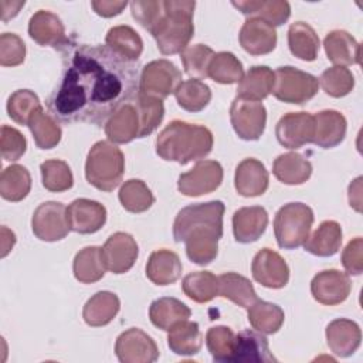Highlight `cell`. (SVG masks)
<instances>
[{
	"mask_svg": "<svg viewBox=\"0 0 363 363\" xmlns=\"http://www.w3.org/2000/svg\"><path fill=\"white\" fill-rule=\"evenodd\" d=\"M65 57L60 84L47 101L50 115L57 121L102 126L136 98L138 65L108 45L82 44Z\"/></svg>",
	"mask_w": 363,
	"mask_h": 363,
	"instance_id": "1",
	"label": "cell"
},
{
	"mask_svg": "<svg viewBox=\"0 0 363 363\" xmlns=\"http://www.w3.org/2000/svg\"><path fill=\"white\" fill-rule=\"evenodd\" d=\"M224 210L223 201L213 200L187 206L177 213L173 238L176 242L186 244V254L191 262L207 265L217 257Z\"/></svg>",
	"mask_w": 363,
	"mask_h": 363,
	"instance_id": "2",
	"label": "cell"
},
{
	"mask_svg": "<svg viewBox=\"0 0 363 363\" xmlns=\"http://www.w3.org/2000/svg\"><path fill=\"white\" fill-rule=\"evenodd\" d=\"M213 149V133L201 125L170 122L156 139V153L169 162L187 164L206 157Z\"/></svg>",
	"mask_w": 363,
	"mask_h": 363,
	"instance_id": "3",
	"label": "cell"
},
{
	"mask_svg": "<svg viewBox=\"0 0 363 363\" xmlns=\"http://www.w3.org/2000/svg\"><path fill=\"white\" fill-rule=\"evenodd\" d=\"M164 13L150 34L163 55L182 54L193 37L194 1H163Z\"/></svg>",
	"mask_w": 363,
	"mask_h": 363,
	"instance_id": "4",
	"label": "cell"
},
{
	"mask_svg": "<svg viewBox=\"0 0 363 363\" xmlns=\"http://www.w3.org/2000/svg\"><path fill=\"white\" fill-rule=\"evenodd\" d=\"M125 157L122 150L111 142H96L86 157L85 177L89 184L102 191H112L122 182Z\"/></svg>",
	"mask_w": 363,
	"mask_h": 363,
	"instance_id": "5",
	"label": "cell"
},
{
	"mask_svg": "<svg viewBox=\"0 0 363 363\" xmlns=\"http://www.w3.org/2000/svg\"><path fill=\"white\" fill-rule=\"evenodd\" d=\"M313 224V211L303 203L282 206L274 218L277 242L284 250H295L306 241Z\"/></svg>",
	"mask_w": 363,
	"mask_h": 363,
	"instance_id": "6",
	"label": "cell"
},
{
	"mask_svg": "<svg viewBox=\"0 0 363 363\" xmlns=\"http://www.w3.org/2000/svg\"><path fill=\"white\" fill-rule=\"evenodd\" d=\"M275 82L272 94L286 104L302 105L312 99L319 89V81L309 72L294 67H279L274 72Z\"/></svg>",
	"mask_w": 363,
	"mask_h": 363,
	"instance_id": "7",
	"label": "cell"
},
{
	"mask_svg": "<svg viewBox=\"0 0 363 363\" xmlns=\"http://www.w3.org/2000/svg\"><path fill=\"white\" fill-rule=\"evenodd\" d=\"M182 84V72L167 60H156L146 64L139 78V94L164 99Z\"/></svg>",
	"mask_w": 363,
	"mask_h": 363,
	"instance_id": "8",
	"label": "cell"
},
{
	"mask_svg": "<svg viewBox=\"0 0 363 363\" xmlns=\"http://www.w3.org/2000/svg\"><path fill=\"white\" fill-rule=\"evenodd\" d=\"M230 119L238 138L257 140L264 133L267 111L261 102L235 96L230 108Z\"/></svg>",
	"mask_w": 363,
	"mask_h": 363,
	"instance_id": "9",
	"label": "cell"
},
{
	"mask_svg": "<svg viewBox=\"0 0 363 363\" xmlns=\"http://www.w3.org/2000/svg\"><path fill=\"white\" fill-rule=\"evenodd\" d=\"M34 235L41 241H58L69 233V221L67 207L58 201H45L40 204L31 220Z\"/></svg>",
	"mask_w": 363,
	"mask_h": 363,
	"instance_id": "10",
	"label": "cell"
},
{
	"mask_svg": "<svg viewBox=\"0 0 363 363\" xmlns=\"http://www.w3.org/2000/svg\"><path fill=\"white\" fill-rule=\"evenodd\" d=\"M221 182V164L216 160H200L191 170L179 176L177 189L184 196L196 197L214 191L220 187Z\"/></svg>",
	"mask_w": 363,
	"mask_h": 363,
	"instance_id": "11",
	"label": "cell"
},
{
	"mask_svg": "<svg viewBox=\"0 0 363 363\" xmlns=\"http://www.w3.org/2000/svg\"><path fill=\"white\" fill-rule=\"evenodd\" d=\"M115 353L122 363H149L159 357L156 343L139 328H130L118 336Z\"/></svg>",
	"mask_w": 363,
	"mask_h": 363,
	"instance_id": "12",
	"label": "cell"
},
{
	"mask_svg": "<svg viewBox=\"0 0 363 363\" xmlns=\"http://www.w3.org/2000/svg\"><path fill=\"white\" fill-rule=\"evenodd\" d=\"M278 142L288 149H299L313 142L315 119L309 112H289L284 115L275 128Z\"/></svg>",
	"mask_w": 363,
	"mask_h": 363,
	"instance_id": "13",
	"label": "cell"
},
{
	"mask_svg": "<svg viewBox=\"0 0 363 363\" xmlns=\"http://www.w3.org/2000/svg\"><path fill=\"white\" fill-rule=\"evenodd\" d=\"M251 272L258 284L272 289L284 288L289 279V268L285 259L269 248H262L255 254Z\"/></svg>",
	"mask_w": 363,
	"mask_h": 363,
	"instance_id": "14",
	"label": "cell"
},
{
	"mask_svg": "<svg viewBox=\"0 0 363 363\" xmlns=\"http://www.w3.org/2000/svg\"><path fill=\"white\" fill-rule=\"evenodd\" d=\"M349 275L337 269H326L316 274L311 282V292L315 301L322 305H339L350 294Z\"/></svg>",
	"mask_w": 363,
	"mask_h": 363,
	"instance_id": "15",
	"label": "cell"
},
{
	"mask_svg": "<svg viewBox=\"0 0 363 363\" xmlns=\"http://www.w3.org/2000/svg\"><path fill=\"white\" fill-rule=\"evenodd\" d=\"M102 258L108 271L113 274L128 272L138 258V244L130 234L115 233L102 247Z\"/></svg>",
	"mask_w": 363,
	"mask_h": 363,
	"instance_id": "16",
	"label": "cell"
},
{
	"mask_svg": "<svg viewBox=\"0 0 363 363\" xmlns=\"http://www.w3.org/2000/svg\"><path fill=\"white\" fill-rule=\"evenodd\" d=\"M30 37L40 45L64 50L69 47V40L65 35V28L61 20L51 11L38 10L28 23Z\"/></svg>",
	"mask_w": 363,
	"mask_h": 363,
	"instance_id": "17",
	"label": "cell"
},
{
	"mask_svg": "<svg viewBox=\"0 0 363 363\" xmlns=\"http://www.w3.org/2000/svg\"><path fill=\"white\" fill-rule=\"evenodd\" d=\"M67 216L72 231L94 234L106 221V208L89 199H77L67 207Z\"/></svg>",
	"mask_w": 363,
	"mask_h": 363,
	"instance_id": "18",
	"label": "cell"
},
{
	"mask_svg": "<svg viewBox=\"0 0 363 363\" xmlns=\"http://www.w3.org/2000/svg\"><path fill=\"white\" fill-rule=\"evenodd\" d=\"M231 362L241 363V362H250V363H269L277 362V359L272 356L269 350L268 339L261 332H255L252 329L241 330L235 335V343H234V352Z\"/></svg>",
	"mask_w": 363,
	"mask_h": 363,
	"instance_id": "19",
	"label": "cell"
},
{
	"mask_svg": "<svg viewBox=\"0 0 363 363\" xmlns=\"http://www.w3.org/2000/svg\"><path fill=\"white\" fill-rule=\"evenodd\" d=\"M240 44L251 55H264L277 45V31L274 26L261 18H247L240 30Z\"/></svg>",
	"mask_w": 363,
	"mask_h": 363,
	"instance_id": "20",
	"label": "cell"
},
{
	"mask_svg": "<svg viewBox=\"0 0 363 363\" xmlns=\"http://www.w3.org/2000/svg\"><path fill=\"white\" fill-rule=\"evenodd\" d=\"M268 225V213L261 206L242 207L233 216V233L235 241L248 244L257 241Z\"/></svg>",
	"mask_w": 363,
	"mask_h": 363,
	"instance_id": "21",
	"label": "cell"
},
{
	"mask_svg": "<svg viewBox=\"0 0 363 363\" xmlns=\"http://www.w3.org/2000/svg\"><path fill=\"white\" fill-rule=\"evenodd\" d=\"M235 190L244 197L261 196L268 189V172L265 166L254 159H244L235 169Z\"/></svg>",
	"mask_w": 363,
	"mask_h": 363,
	"instance_id": "22",
	"label": "cell"
},
{
	"mask_svg": "<svg viewBox=\"0 0 363 363\" xmlns=\"http://www.w3.org/2000/svg\"><path fill=\"white\" fill-rule=\"evenodd\" d=\"M360 328L356 322L349 319H335L326 328V340L329 349L340 356L347 357L360 346Z\"/></svg>",
	"mask_w": 363,
	"mask_h": 363,
	"instance_id": "23",
	"label": "cell"
},
{
	"mask_svg": "<svg viewBox=\"0 0 363 363\" xmlns=\"http://www.w3.org/2000/svg\"><path fill=\"white\" fill-rule=\"evenodd\" d=\"M315 119V135L313 142L322 149H330L337 146L346 136V119L345 116L333 109L320 111L313 115Z\"/></svg>",
	"mask_w": 363,
	"mask_h": 363,
	"instance_id": "24",
	"label": "cell"
},
{
	"mask_svg": "<svg viewBox=\"0 0 363 363\" xmlns=\"http://www.w3.org/2000/svg\"><path fill=\"white\" fill-rule=\"evenodd\" d=\"M323 45L328 60L337 67L360 62V44L347 31H330L325 37Z\"/></svg>",
	"mask_w": 363,
	"mask_h": 363,
	"instance_id": "25",
	"label": "cell"
},
{
	"mask_svg": "<svg viewBox=\"0 0 363 363\" xmlns=\"http://www.w3.org/2000/svg\"><path fill=\"white\" fill-rule=\"evenodd\" d=\"M182 262L176 252L170 250H157L150 254L146 264V277L155 285H170L182 275Z\"/></svg>",
	"mask_w": 363,
	"mask_h": 363,
	"instance_id": "26",
	"label": "cell"
},
{
	"mask_svg": "<svg viewBox=\"0 0 363 363\" xmlns=\"http://www.w3.org/2000/svg\"><path fill=\"white\" fill-rule=\"evenodd\" d=\"M105 133L113 143H128L138 138L139 116L133 101L121 106L108 119L105 125Z\"/></svg>",
	"mask_w": 363,
	"mask_h": 363,
	"instance_id": "27",
	"label": "cell"
},
{
	"mask_svg": "<svg viewBox=\"0 0 363 363\" xmlns=\"http://www.w3.org/2000/svg\"><path fill=\"white\" fill-rule=\"evenodd\" d=\"M275 75L271 68L265 65H255L248 69L237 86V96L242 99L257 101L267 98L274 88Z\"/></svg>",
	"mask_w": 363,
	"mask_h": 363,
	"instance_id": "28",
	"label": "cell"
},
{
	"mask_svg": "<svg viewBox=\"0 0 363 363\" xmlns=\"http://www.w3.org/2000/svg\"><path fill=\"white\" fill-rule=\"evenodd\" d=\"M191 315V311L187 305H184L182 301L176 298H159L150 303L149 308V318L150 322L162 329V330H170L176 323L182 320H187Z\"/></svg>",
	"mask_w": 363,
	"mask_h": 363,
	"instance_id": "29",
	"label": "cell"
},
{
	"mask_svg": "<svg viewBox=\"0 0 363 363\" xmlns=\"http://www.w3.org/2000/svg\"><path fill=\"white\" fill-rule=\"evenodd\" d=\"M342 244V228L333 220H326L303 242L305 251L316 257L335 255Z\"/></svg>",
	"mask_w": 363,
	"mask_h": 363,
	"instance_id": "30",
	"label": "cell"
},
{
	"mask_svg": "<svg viewBox=\"0 0 363 363\" xmlns=\"http://www.w3.org/2000/svg\"><path fill=\"white\" fill-rule=\"evenodd\" d=\"M234 7H237L242 14L250 18H261L271 26L284 24L291 16V6L288 1L282 0H271V1H233Z\"/></svg>",
	"mask_w": 363,
	"mask_h": 363,
	"instance_id": "31",
	"label": "cell"
},
{
	"mask_svg": "<svg viewBox=\"0 0 363 363\" xmlns=\"http://www.w3.org/2000/svg\"><path fill=\"white\" fill-rule=\"evenodd\" d=\"M167 345L170 350L180 356L197 354L203 346V335L199 329V323L182 320L176 323L167 336Z\"/></svg>",
	"mask_w": 363,
	"mask_h": 363,
	"instance_id": "32",
	"label": "cell"
},
{
	"mask_svg": "<svg viewBox=\"0 0 363 363\" xmlns=\"http://www.w3.org/2000/svg\"><path fill=\"white\" fill-rule=\"evenodd\" d=\"M272 173L285 184H302L312 174V164L302 155L289 152L279 155L274 164Z\"/></svg>",
	"mask_w": 363,
	"mask_h": 363,
	"instance_id": "33",
	"label": "cell"
},
{
	"mask_svg": "<svg viewBox=\"0 0 363 363\" xmlns=\"http://www.w3.org/2000/svg\"><path fill=\"white\" fill-rule=\"evenodd\" d=\"M119 306L121 302L115 294L101 291L88 299L82 311V318L89 326H105L116 316Z\"/></svg>",
	"mask_w": 363,
	"mask_h": 363,
	"instance_id": "34",
	"label": "cell"
},
{
	"mask_svg": "<svg viewBox=\"0 0 363 363\" xmlns=\"http://www.w3.org/2000/svg\"><path fill=\"white\" fill-rule=\"evenodd\" d=\"M218 295L247 309L258 301L251 281L235 272H225L218 277Z\"/></svg>",
	"mask_w": 363,
	"mask_h": 363,
	"instance_id": "35",
	"label": "cell"
},
{
	"mask_svg": "<svg viewBox=\"0 0 363 363\" xmlns=\"http://www.w3.org/2000/svg\"><path fill=\"white\" fill-rule=\"evenodd\" d=\"M288 45L296 58L313 61L319 51V37L309 24L296 21L288 30Z\"/></svg>",
	"mask_w": 363,
	"mask_h": 363,
	"instance_id": "36",
	"label": "cell"
},
{
	"mask_svg": "<svg viewBox=\"0 0 363 363\" xmlns=\"http://www.w3.org/2000/svg\"><path fill=\"white\" fill-rule=\"evenodd\" d=\"M106 45L128 61L136 62L143 50V41L129 26L112 27L106 34Z\"/></svg>",
	"mask_w": 363,
	"mask_h": 363,
	"instance_id": "37",
	"label": "cell"
},
{
	"mask_svg": "<svg viewBox=\"0 0 363 363\" xmlns=\"http://www.w3.org/2000/svg\"><path fill=\"white\" fill-rule=\"evenodd\" d=\"M74 275L82 284H94L99 281L106 271L102 248L99 247H85L74 258Z\"/></svg>",
	"mask_w": 363,
	"mask_h": 363,
	"instance_id": "38",
	"label": "cell"
},
{
	"mask_svg": "<svg viewBox=\"0 0 363 363\" xmlns=\"http://www.w3.org/2000/svg\"><path fill=\"white\" fill-rule=\"evenodd\" d=\"M284 319V311L271 302L258 299L248 308V320L251 326L261 333H277L281 329Z\"/></svg>",
	"mask_w": 363,
	"mask_h": 363,
	"instance_id": "39",
	"label": "cell"
},
{
	"mask_svg": "<svg viewBox=\"0 0 363 363\" xmlns=\"http://www.w3.org/2000/svg\"><path fill=\"white\" fill-rule=\"evenodd\" d=\"M31 189V176L24 166L11 164L1 172L0 194L9 201H21Z\"/></svg>",
	"mask_w": 363,
	"mask_h": 363,
	"instance_id": "40",
	"label": "cell"
},
{
	"mask_svg": "<svg viewBox=\"0 0 363 363\" xmlns=\"http://www.w3.org/2000/svg\"><path fill=\"white\" fill-rule=\"evenodd\" d=\"M40 149H51L61 140V128L52 115L44 112L43 106L37 109L27 125Z\"/></svg>",
	"mask_w": 363,
	"mask_h": 363,
	"instance_id": "41",
	"label": "cell"
},
{
	"mask_svg": "<svg viewBox=\"0 0 363 363\" xmlns=\"http://www.w3.org/2000/svg\"><path fill=\"white\" fill-rule=\"evenodd\" d=\"M182 286L190 299L204 303L218 295V277L210 271H196L184 277Z\"/></svg>",
	"mask_w": 363,
	"mask_h": 363,
	"instance_id": "42",
	"label": "cell"
},
{
	"mask_svg": "<svg viewBox=\"0 0 363 363\" xmlns=\"http://www.w3.org/2000/svg\"><path fill=\"white\" fill-rule=\"evenodd\" d=\"M174 96L180 108L189 112H200L208 105L211 91L203 81L193 78L183 81L174 91Z\"/></svg>",
	"mask_w": 363,
	"mask_h": 363,
	"instance_id": "43",
	"label": "cell"
},
{
	"mask_svg": "<svg viewBox=\"0 0 363 363\" xmlns=\"http://www.w3.org/2000/svg\"><path fill=\"white\" fill-rule=\"evenodd\" d=\"M133 104L139 116V133L138 138H145L150 135L162 122L164 115V106L162 99L146 96L138 92Z\"/></svg>",
	"mask_w": 363,
	"mask_h": 363,
	"instance_id": "44",
	"label": "cell"
},
{
	"mask_svg": "<svg viewBox=\"0 0 363 363\" xmlns=\"http://www.w3.org/2000/svg\"><path fill=\"white\" fill-rule=\"evenodd\" d=\"M207 77L218 84H235L244 77L242 64L233 52H217L210 61Z\"/></svg>",
	"mask_w": 363,
	"mask_h": 363,
	"instance_id": "45",
	"label": "cell"
},
{
	"mask_svg": "<svg viewBox=\"0 0 363 363\" xmlns=\"http://www.w3.org/2000/svg\"><path fill=\"white\" fill-rule=\"evenodd\" d=\"M119 201L123 208L130 213H143L150 208L155 197L142 180L130 179L121 187Z\"/></svg>",
	"mask_w": 363,
	"mask_h": 363,
	"instance_id": "46",
	"label": "cell"
},
{
	"mask_svg": "<svg viewBox=\"0 0 363 363\" xmlns=\"http://www.w3.org/2000/svg\"><path fill=\"white\" fill-rule=\"evenodd\" d=\"M40 170L43 177V186L48 191L61 193L71 189L74 184L71 169L64 160H60V159L45 160L41 163Z\"/></svg>",
	"mask_w": 363,
	"mask_h": 363,
	"instance_id": "47",
	"label": "cell"
},
{
	"mask_svg": "<svg viewBox=\"0 0 363 363\" xmlns=\"http://www.w3.org/2000/svg\"><path fill=\"white\" fill-rule=\"evenodd\" d=\"M40 108L41 102L38 96L30 89H18L13 92L7 101L9 116L20 125H28L30 118Z\"/></svg>",
	"mask_w": 363,
	"mask_h": 363,
	"instance_id": "48",
	"label": "cell"
},
{
	"mask_svg": "<svg viewBox=\"0 0 363 363\" xmlns=\"http://www.w3.org/2000/svg\"><path fill=\"white\" fill-rule=\"evenodd\" d=\"M235 335L227 326L210 328L206 333V345L214 362H231Z\"/></svg>",
	"mask_w": 363,
	"mask_h": 363,
	"instance_id": "49",
	"label": "cell"
},
{
	"mask_svg": "<svg viewBox=\"0 0 363 363\" xmlns=\"http://www.w3.org/2000/svg\"><path fill=\"white\" fill-rule=\"evenodd\" d=\"M318 81L323 91L333 98H342L347 95L354 86L353 74L346 67L337 65L325 69Z\"/></svg>",
	"mask_w": 363,
	"mask_h": 363,
	"instance_id": "50",
	"label": "cell"
},
{
	"mask_svg": "<svg viewBox=\"0 0 363 363\" xmlns=\"http://www.w3.org/2000/svg\"><path fill=\"white\" fill-rule=\"evenodd\" d=\"M213 57H214V51L204 44H196V45L187 47L182 52V62L186 74L193 77L194 79L207 78V69Z\"/></svg>",
	"mask_w": 363,
	"mask_h": 363,
	"instance_id": "51",
	"label": "cell"
},
{
	"mask_svg": "<svg viewBox=\"0 0 363 363\" xmlns=\"http://www.w3.org/2000/svg\"><path fill=\"white\" fill-rule=\"evenodd\" d=\"M26 45L23 40L13 33L0 35V64L3 67H16L24 61Z\"/></svg>",
	"mask_w": 363,
	"mask_h": 363,
	"instance_id": "52",
	"label": "cell"
},
{
	"mask_svg": "<svg viewBox=\"0 0 363 363\" xmlns=\"http://www.w3.org/2000/svg\"><path fill=\"white\" fill-rule=\"evenodd\" d=\"M0 147H1L3 159L9 162H14L24 155L27 147V140L17 129L3 125L1 136H0Z\"/></svg>",
	"mask_w": 363,
	"mask_h": 363,
	"instance_id": "53",
	"label": "cell"
},
{
	"mask_svg": "<svg viewBox=\"0 0 363 363\" xmlns=\"http://www.w3.org/2000/svg\"><path fill=\"white\" fill-rule=\"evenodd\" d=\"M130 10L133 18L149 33L164 13L163 1H132Z\"/></svg>",
	"mask_w": 363,
	"mask_h": 363,
	"instance_id": "54",
	"label": "cell"
},
{
	"mask_svg": "<svg viewBox=\"0 0 363 363\" xmlns=\"http://www.w3.org/2000/svg\"><path fill=\"white\" fill-rule=\"evenodd\" d=\"M363 241L360 237L352 240L342 254V264L349 275H360L363 269V257H362Z\"/></svg>",
	"mask_w": 363,
	"mask_h": 363,
	"instance_id": "55",
	"label": "cell"
},
{
	"mask_svg": "<svg viewBox=\"0 0 363 363\" xmlns=\"http://www.w3.org/2000/svg\"><path fill=\"white\" fill-rule=\"evenodd\" d=\"M126 4H128L126 1H113V0H109V1L102 0V1L91 3L95 13L102 17H113V16L121 14L122 10L126 7Z\"/></svg>",
	"mask_w": 363,
	"mask_h": 363,
	"instance_id": "56",
	"label": "cell"
},
{
	"mask_svg": "<svg viewBox=\"0 0 363 363\" xmlns=\"http://www.w3.org/2000/svg\"><path fill=\"white\" fill-rule=\"evenodd\" d=\"M360 182H362V177H357L353 183H350V186H349V199H352L353 196L356 197L354 199V203H353V208L356 210V211H362V208H360V204H362V197H360Z\"/></svg>",
	"mask_w": 363,
	"mask_h": 363,
	"instance_id": "57",
	"label": "cell"
},
{
	"mask_svg": "<svg viewBox=\"0 0 363 363\" xmlns=\"http://www.w3.org/2000/svg\"><path fill=\"white\" fill-rule=\"evenodd\" d=\"M1 235H3V240H1V245H3L1 247V257H6L10 252V250L13 248V245L16 244V235H14L13 231H10L9 237H6L4 227L1 228Z\"/></svg>",
	"mask_w": 363,
	"mask_h": 363,
	"instance_id": "58",
	"label": "cell"
}]
</instances>
